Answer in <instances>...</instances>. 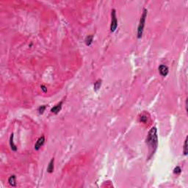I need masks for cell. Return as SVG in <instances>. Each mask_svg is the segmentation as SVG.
Listing matches in <instances>:
<instances>
[{
	"label": "cell",
	"instance_id": "3",
	"mask_svg": "<svg viewBox=\"0 0 188 188\" xmlns=\"http://www.w3.org/2000/svg\"><path fill=\"white\" fill-rule=\"evenodd\" d=\"M118 27V20L116 17V11L115 9H112L111 11V24H110V31L114 32Z\"/></svg>",
	"mask_w": 188,
	"mask_h": 188
},
{
	"label": "cell",
	"instance_id": "6",
	"mask_svg": "<svg viewBox=\"0 0 188 188\" xmlns=\"http://www.w3.org/2000/svg\"><path fill=\"white\" fill-rule=\"evenodd\" d=\"M62 105H63V101H60V103H58L57 105H55L54 107L51 109V112L54 114H57L60 112L61 109H62Z\"/></svg>",
	"mask_w": 188,
	"mask_h": 188
},
{
	"label": "cell",
	"instance_id": "2",
	"mask_svg": "<svg viewBox=\"0 0 188 188\" xmlns=\"http://www.w3.org/2000/svg\"><path fill=\"white\" fill-rule=\"evenodd\" d=\"M147 14H148V10L144 8L143 10V14L140 17V23L138 25L137 28V38L140 39L143 36V30H144V27H145V23H146V19L147 17Z\"/></svg>",
	"mask_w": 188,
	"mask_h": 188
},
{
	"label": "cell",
	"instance_id": "17",
	"mask_svg": "<svg viewBox=\"0 0 188 188\" xmlns=\"http://www.w3.org/2000/svg\"><path fill=\"white\" fill-rule=\"evenodd\" d=\"M185 107H186V111L188 112V98H186V102H185Z\"/></svg>",
	"mask_w": 188,
	"mask_h": 188
},
{
	"label": "cell",
	"instance_id": "13",
	"mask_svg": "<svg viewBox=\"0 0 188 188\" xmlns=\"http://www.w3.org/2000/svg\"><path fill=\"white\" fill-rule=\"evenodd\" d=\"M139 120L140 122H142V123H146V122L148 121V117H147V115H142L140 117V118H139Z\"/></svg>",
	"mask_w": 188,
	"mask_h": 188
},
{
	"label": "cell",
	"instance_id": "11",
	"mask_svg": "<svg viewBox=\"0 0 188 188\" xmlns=\"http://www.w3.org/2000/svg\"><path fill=\"white\" fill-rule=\"evenodd\" d=\"M101 80H97L95 81V82L94 83V91H97L98 90H99L100 89V88H101Z\"/></svg>",
	"mask_w": 188,
	"mask_h": 188
},
{
	"label": "cell",
	"instance_id": "14",
	"mask_svg": "<svg viewBox=\"0 0 188 188\" xmlns=\"http://www.w3.org/2000/svg\"><path fill=\"white\" fill-rule=\"evenodd\" d=\"M182 172V168L179 166H176L174 170V174L176 175H179L181 174Z\"/></svg>",
	"mask_w": 188,
	"mask_h": 188
},
{
	"label": "cell",
	"instance_id": "12",
	"mask_svg": "<svg viewBox=\"0 0 188 188\" xmlns=\"http://www.w3.org/2000/svg\"><path fill=\"white\" fill-rule=\"evenodd\" d=\"M183 152H184V154L186 156L188 155V137H186L185 140V143H184V148H183Z\"/></svg>",
	"mask_w": 188,
	"mask_h": 188
},
{
	"label": "cell",
	"instance_id": "5",
	"mask_svg": "<svg viewBox=\"0 0 188 188\" xmlns=\"http://www.w3.org/2000/svg\"><path fill=\"white\" fill-rule=\"evenodd\" d=\"M158 70H159V72H160V75L162 76V77H166L169 73L168 67L167 66H165V65H160L158 68Z\"/></svg>",
	"mask_w": 188,
	"mask_h": 188
},
{
	"label": "cell",
	"instance_id": "8",
	"mask_svg": "<svg viewBox=\"0 0 188 188\" xmlns=\"http://www.w3.org/2000/svg\"><path fill=\"white\" fill-rule=\"evenodd\" d=\"M54 158H52V159L51 160V161L49 162V165H48V167H47V171H48L49 174H52V173H53V171H54Z\"/></svg>",
	"mask_w": 188,
	"mask_h": 188
},
{
	"label": "cell",
	"instance_id": "4",
	"mask_svg": "<svg viewBox=\"0 0 188 188\" xmlns=\"http://www.w3.org/2000/svg\"><path fill=\"white\" fill-rule=\"evenodd\" d=\"M44 143H45V136L42 135L41 137H40L38 138V140H37L36 143L35 144V147H34L35 150L38 151L41 148V146H43V145L44 144Z\"/></svg>",
	"mask_w": 188,
	"mask_h": 188
},
{
	"label": "cell",
	"instance_id": "15",
	"mask_svg": "<svg viewBox=\"0 0 188 188\" xmlns=\"http://www.w3.org/2000/svg\"><path fill=\"white\" fill-rule=\"evenodd\" d=\"M46 108V105H42V106H40V107L38 108V112H39V113H40V114H43V113L44 112Z\"/></svg>",
	"mask_w": 188,
	"mask_h": 188
},
{
	"label": "cell",
	"instance_id": "16",
	"mask_svg": "<svg viewBox=\"0 0 188 188\" xmlns=\"http://www.w3.org/2000/svg\"><path fill=\"white\" fill-rule=\"evenodd\" d=\"M40 88H41V90L43 91V93H46V92H47V88H46V87L45 85H41V86H40Z\"/></svg>",
	"mask_w": 188,
	"mask_h": 188
},
{
	"label": "cell",
	"instance_id": "9",
	"mask_svg": "<svg viewBox=\"0 0 188 188\" xmlns=\"http://www.w3.org/2000/svg\"><path fill=\"white\" fill-rule=\"evenodd\" d=\"M13 137H14L13 134H11L10 137V148H11V150H12V151H17V147H16V146H15V143H14Z\"/></svg>",
	"mask_w": 188,
	"mask_h": 188
},
{
	"label": "cell",
	"instance_id": "10",
	"mask_svg": "<svg viewBox=\"0 0 188 188\" xmlns=\"http://www.w3.org/2000/svg\"><path fill=\"white\" fill-rule=\"evenodd\" d=\"M93 40H94V35H90L87 36L86 38H85V40L86 46H90L92 44V43H93Z\"/></svg>",
	"mask_w": 188,
	"mask_h": 188
},
{
	"label": "cell",
	"instance_id": "1",
	"mask_svg": "<svg viewBox=\"0 0 188 188\" xmlns=\"http://www.w3.org/2000/svg\"><path fill=\"white\" fill-rule=\"evenodd\" d=\"M146 144L148 145L149 153L151 157L154 152L156 151L158 146V135H157V129L156 127H152L148 132V136L146 138Z\"/></svg>",
	"mask_w": 188,
	"mask_h": 188
},
{
	"label": "cell",
	"instance_id": "7",
	"mask_svg": "<svg viewBox=\"0 0 188 188\" xmlns=\"http://www.w3.org/2000/svg\"><path fill=\"white\" fill-rule=\"evenodd\" d=\"M8 183L12 187H15L16 186V177H15V175H11L8 178Z\"/></svg>",
	"mask_w": 188,
	"mask_h": 188
}]
</instances>
